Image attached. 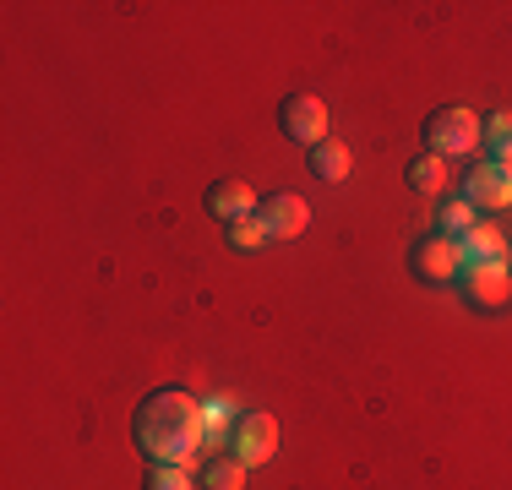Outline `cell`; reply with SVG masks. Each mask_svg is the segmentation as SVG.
<instances>
[{"instance_id":"obj_1","label":"cell","mask_w":512,"mask_h":490,"mask_svg":"<svg viewBox=\"0 0 512 490\" xmlns=\"http://www.w3.org/2000/svg\"><path fill=\"white\" fill-rule=\"evenodd\" d=\"M131 436H137L142 458L148 463H175V469H191L202 463V398H191L186 387H158L137 403V420H131Z\"/></svg>"},{"instance_id":"obj_6","label":"cell","mask_w":512,"mask_h":490,"mask_svg":"<svg viewBox=\"0 0 512 490\" xmlns=\"http://www.w3.org/2000/svg\"><path fill=\"white\" fill-rule=\"evenodd\" d=\"M463 294H469V305H480V311H502L512 300V267L507 262L463 267Z\"/></svg>"},{"instance_id":"obj_10","label":"cell","mask_w":512,"mask_h":490,"mask_svg":"<svg viewBox=\"0 0 512 490\" xmlns=\"http://www.w3.org/2000/svg\"><path fill=\"white\" fill-rule=\"evenodd\" d=\"M240 409L229 398H202V452L213 458L218 447H229V431H235Z\"/></svg>"},{"instance_id":"obj_16","label":"cell","mask_w":512,"mask_h":490,"mask_svg":"<svg viewBox=\"0 0 512 490\" xmlns=\"http://www.w3.org/2000/svg\"><path fill=\"white\" fill-rule=\"evenodd\" d=\"M246 485V463L235 452H213L207 458V490H240Z\"/></svg>"},{"instance_id":"obj_14","label":"cell","mask_w":512,"mask_h":490,"mask_svg":"<svg viewBox=\"0 0 512 490\" xmlns=\"http://www.w3.org/2000/svg\"><path fill=\"white\" fill-rule=\"evenodd\" d=\"M436 229H442L447 240H463L474 229V202L469 196H442L436 202Z\"/></svg>"},{"instance_id":"obj_13","label":"cell","mask_w":512,"mask_h":490,"mask_svg":"<svg viewBox=\"0 0 512 490\" xmlns=\"http://www.w3.org/2000/svg\"><path fill=\"white\" fill-rule=\"evenodd\" d=\"M404 175H409V186L420 191V196H442V186H447V158L442 153H414Z\"/></svg>"},{"instance_id":"obj_8","label":"cell","mask_w":512,"mask_h":490,"mask_svg":"<svg viewBox=\"0 0 512 490\" xmlns=\"http://www.w3.org/2000/svg\"><path fill=\"white\" fill-rule=\"evenodd\" d=\"M463 196H469L474 207H507L512 202V169H502V164H491V158H485V164H474L469 169V180H463Z\"/></svg>"},{"instance_id":"obj_15","label":"cell","mask_w":512,"mask_h":490,"mask_svg":"<svg viewBox=\"0 0 512 490\" xmlns=\"http://www.w3.org/2000/svg\"><path fill=\"white\" fill-rule=\"evenodd\" d=\"M480 147H485V158H491V164L512 153V109H496V115H485Z\"/></svg>"},{"instance_id":"obj_18","label":"cell","mask_w":512,"mask_h":490,"mask_svg":"<svg viewBox=\"0 0 512 490\" xmlns=\"http://www.w3.org/2000/svg\"><path fill=\"white\" fill-rule=\"evenodd\" d=\"M142 490H197L191 485V469H175V463H148V480Z\"/></svg>"},{"instance_id":"obj_12","label":"cell","mask_w":512,"mask_h":490,"mask_svg":"<svg viewBox=\"0 0 512 490\" xmlns=\"http://www.w3.org/2000/svg\"><path fill=\"white\" fill-rule=\"evenodd\" d=\"M349 169H355V158H349L344 142H316V147H311V175H316V180H327V186H344Z\"/></svg>"},{"instance_id":"obj_9","label":"cell","mask_w":512,"mask_h":490,"mask_svg":"<svg viewBox=\"0 0 512 490\" xmlns=\"http://www.w3.org/2000/svg\"><path fill=\"white\" fill-rule=\"evenodd\" d=\"M256 186L246 180H218V186H207V213L224 218V224H235V218H251L256 213Z\"/></svg>"},{"instance_id":"obj_2","label":"cell","mask_w":512,"mask_h":490,"mask_svg":"<svg viewBox=\"0 0 512 490\" xmlns=\"http://www.w3.org/2000/svg\"><path fill=\"white\" fill-rule=\"evenodd\" d=\"M480 131H485V120L474 115V109L442 104V109H431V115H425L420 137H425V153L453 158V153H469V147H480Z\"/></svg>"},{"instance_id":"obj_3","label":"cell","mask_w":512,"mask_h":490,"mask_svg":"<svg viewBox=\"0 0 512 490\" xmlns=\"http://www.w3.org/2000/svg\"><path fill=\"white\" fill-rule=\"evenodd\" d=\"M229 452H235L246 469H262V463L278 452V420L267 409H240L235 431H229Z\"/></svg>"},{"instance_id":"obj_11","label":"cell","mask_w":512,"mask_h":490,"mask_svg":"<svg viewBox=\"0 0 512 490\" xmlns=\"http://www.w3.org/2000/svg\"><path fill=\"white\" fill-rule=\"evenodd\" d=\"M463 267H480V262H507V235L496 224H474L469 235L458 240Z\"/></svg>"},{"instance_id":"obj_5","label":"cell","mask_w":512,"mask_h":490,"mask_svg":"<svg viewBox=\"0 0 512 490\" xmlns=\"http://www.w3.org/2000/svg\"><path fill=\"white\" fill-rule=\"evenodd\" d=\"M409 267L425 284H453V278H463V251H458V240H447V235H425V240H414Z\"/></svg>"},{"instance_id":"obj_7","label":"cell","mask_w":512,"mask_h":490,"mask_svg":"<svg viewBox=\"0 0 512 490\" xmlns=\"http://www.w3.org/2000/svg\"><path fill=\"white\" fill-rule=\"evenodd\" d=\"M256 218L267 224V235H273V240H295V235H306V224H311V207L300 202L295 191H273V196H262V207H256Z\"/></svg>"},{"instance_id":"obj_4","label":"cell","mask_w":512,"mask_h":490,"mask_svg":"<svg viewBox=\"0 0 512 490\" xmlns=\"http://www.w3.org/2000/svg\"><path fill=\"white\" fill-rule=\"evenodd\" d=\"M278 131H284L289 142H300V147L327 142V104L311 98V93H289L284 104H278Z\"/></svg>"},{"instance_id":"obj_17","label":"cell","mask_w":512,"mask_h":490,"mask_svg":"<svg viewBox=\"0 0 512 490\" xmlns=\"http://www.w3.org/2000/svg\"><path fill=\"white\" fill-rule=\"evenodd\" d=\"M224 240H229V251H262V245L273 240V235H267V224L251 213V218H235V224H224Z\"/></svg>"}]
</instances>
